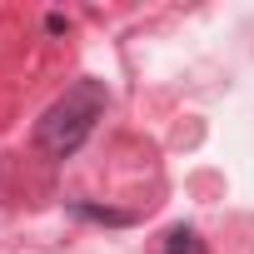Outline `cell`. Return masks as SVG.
<instances>
[{"label": "cell", "instance_id": "obj_1", "mask_svg": "<svg viewBox=\"0 0 254 254\" xmlns=\"http://www.w3.org/2000/svg\"><path fill=\"white\" fill-rule=\"evenodd\" d=\"M105 85L100 80H75L45 115H40V125H35V145L50 155V160H65V155H75L90 135H95V120L105 115Z\"/></svg>", "mask_w": 254, "mask_h": 254}, {"label": "cell", "instance_id": "obj_2", "mask_svg": "<svg viewBox=\"0 0 254 254\" xmlns=\"http://www.w3.org/2000/svg\"><path fill=\"white\" fill-rule=\"evenodd\" d=\"M160 254H204V239L190 229V224H175L170 234H165V249Z\"/></svg>", "mask_w": 254, "mask_h": 254}, {"label": "cell", "instance_id": "obj_3", "mask_svg": "<svg viewBox=\"0 0 254 254\" xmlns=\"http://www.w3.org/2000/svg\"><path fill=\"white\" fill-rule=\"evenodd\" d=\"M75 209L90 219H105V224H130V214H120V209H95V204H75Z\"/></svg>", "mask_w": 254, "mask_h": 254}]
</instances>
